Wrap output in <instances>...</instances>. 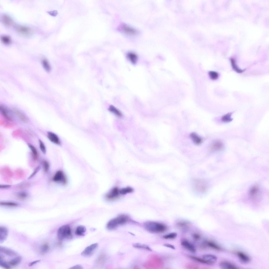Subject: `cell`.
Wrapping results in <instances>:
<instances>
[{
  "mask_svg": "<svg viewBox=\"0 0 269 269\" xmlns=\"http://www.w3.org/2000/svg\"><path fill=\"white\" fill-rule=\"evenodd\" d=\"M131 221L127 215L121 214L110 220L107 223L106 227L108 230H113L120 225L124 224Z\"/></svg>",
  "mask_w": 269,
  "mask_h": 269,
  "instance_id": "obj_1",
  "label": "cell"
},
{
  "mask_svg": "<svg viewBox=\"0 0 269 269\" xmlns=\"http://www.w3.org/2000/svg\"><path fill=\"white\" fill-rule=\"evenodd\" d=\"M145 229L147 231L152 233H161L165 231L167 227L164 224L154 221H149L144 224Z\"/></svg>",
  "mask_w": 269,
  "mask_h": 269,
  "instance_id": "obj_2",
  "label": "cell"
},
{
  "mask_svg": "<svg viewBox=\"0 0 269 269\" xmlns=\"http://www.w3.org/2000/svg\"><path fill=\"white\" fill-rule=\"evenodd\" d=\"M163 262L157 256L151 255L144 263L143 266L146 269L159 268L162 267Z\"/></svg>",
  "mask_w": 269,
  "mask_h": 269,
  "instance_id": "obj_3",
  "label": "cell"
},
{
  "mask_svg": "<svg viewBox=\"0 0 269 269\" xmlns=\"http://www.w3.org/2000/svg\"><path fill=\"white\" fill-rule=\"evenodd\" d=\"M57 236L60 240L71 239L73 235L70 226L66 225L60 227L57 231Z\"/></svg>",
  "mask_w": 269,
  "mask_h": 269,
  "instance_id": "obj_4",
  "label": "cell"
},
{
  "mask_svg": "<svg viewBox=\"0 0 269 269\" xmlns=\"http://www.w3.org/2000/svg\"><path fill=\"white\" fill-rule=\"evenodd\" d=\"M193 186L194 190L197 192L203 193L205 192L208 188V184L204 180L195 179L193 181Z\"/></svg>",
  "mask_w": 269,
  "mask_h": 269,
  "instance_id": "obj_5",
  "label": "cell"
},
{
  "mask_svg": "<svg viewBox=\"0 0 269 269\" xmlns=\"http://www.w3.org/2000/svg\"><path fill=\"white\" fill-rule=\"evenodd\" d=\"M118 29L122 33L129 36H135L138 33L136 29L125 24H121L118 27Z\"/></svg>",
  "mask_w": 269,
  "mask_h": 269,
  "instance_id": "obj_6",
  "label": "cell"
},
{
  "mask_svg": "<svg viewBox=\"0 0 269 269\" xmlns=\"http://www.w3.org/2000/svg\"><path fill=\"white\" fill-rule=\"evenodd\" d=\"M121 195L120 189L117 187H115L106 194L105 198L108 201H114L118 199Z\"/></svg>",
  "mask_w": 269,
  "mask_h": 269,
  "instance_id": "obj_7",
  "label": "cell"
},
{
  "mask_svg": "<svg viewBox=\"0 0 269 269\" xmlns=\"http://www.w3.org/2000/svg\"><path fill=\"white\" fill-rule=\"evenodd\" d=\"M98 246V244L95 243L87 246L82 252L81 255L85 257L91 256L97 249Z\"/></svg>",
  "mask_w": 269,
  "mask_h": 269,
  "instance_id": "obj_8",
  "label": "cell"
},
{
  "mask_svg": "<svg viewBox=\"0 0 269 269\" xmlns=\"http://www.w3.org/2000/svg\"><path fill=\"white\" fill-rule=\"evenodd\" d=\"M53 180L55 182L59 183L63 185L67 183V179L66 175L61 170L57 171L54 175Z\"/></svg>",
  "mask_w": 269,
  "mask_h": 269,
  "instance_id": "obj_9",
  "label": "cell"
},
{
  "mask_svg": "<svg viewBox=\"0 0 269 269\" xmlns=\"http://www.w3.org/2000/svg\"><path fill=\"white\" fill-rule=\"evenodd\" d=\"M181 242V245L186 249L192 253L196 252V249L194 246L187 239H182Z\"/></svg>",
  "mask_w": 269,
  "mask_h": 269,
  "instance_id": "obj_10",
  "label": "cell"
},
{
  "mask_svg": "<svg viewBox=\"0 0 269 269\" xmlns=\"http://www.w3.org/2000/svg\"><path fill=\"white\" fill-rule=\"evenodd\" d=\"M47 137L48 139L53 143L58 145L61 144V141L58 136L55 133L51 132L47 133Z\"/></svg>",
  "mask_w": 269,
  "mask_h": 269,
  "instance_id": "obj_11",
  "label": "cell"
},
{
  "mask_svg": "<svg viewBox=\"0 0 269 269\" xmlns=\"http://www.w3.org/2000/svg\"><path fill=\"white\" fill-rule=\"evenodd\" d=\"M224 145L223 143L219 141L214 142L210 145V149L212 151H218L223 149Z\"/></svg>",
  "mask_w": 269,
  "mask_h": 269,
  "instance_id": "obj_12",
  "label": "cell"
},
{
  "mask_svg": "<svg viewBox=\"0 0 269 269\" xmlns=\"http://www.w3.org/2000/svg\"><path fill=\"white\" fill-rule=\"evenodd\" d=\"M15 28L18 32L24 35H28L30 34L31 32L30 28L26 26L17 25L15 26Z\"/></svg>",
  "mask_w": 269,
  "mask_h": 269,
  "instance_id": "obj_13",
  "label": "cell"
},
{
  "mask_svg": "<svg viewBox=\"0 0 269 269\" xmlns=\"http://www.w3.org/2000/svg\"><path fill=\"white\" fill-rule=\"evenodd\" d=\"M8 234V230L4 226L0 227V242L3 243L7 239Z\"/></svg>",
  "mask_w": 269,
  "mask_h": 269,
  "instance_id": "obj_14",
  "label": "cell"
},
{
  "mask_svg": "<svg viewBox=\"0 0 269 269\" xmlns=\"http://www.w3.org/2000/svg\"><path fill=\"white\" fill-rule=\"evenodd\" d=\"M0 252L4 254L7 256L11 257H15L18 255L14 251L9 248L1 247H0Z\"/></svg>",
  "mask_w": 269,
  "mask_h": 269,
  "instance_id": "obj_15",
  "label": "cell"
},
{
  "mask_svg": "<svg viewBox=\"0 0 269 269\" xmlns=\"http://www.w3.org/2000/svg\"><path fill=\"white\" fill-rule=\"evenodd\" d=\"M220 267L224 269H236L238 267L235 264L229 262L223 261L221 262L219 264Z\"/></svg>",
  "mask_w": 269,
  "mask_h": 269,
  "instance_id": "obj_16",
  "label": "cell"
},
{
  "mask_svg": "<svg viewBox=\"0 0 269 269\" xmlns=\"http://www.w3.org/2000/svg\"><path fill=\"white\" fill-rule=\"evenodd\" d=\"M12 110L22 121L24 122L28 121V119L27 117L20 111L15 108H13Z\"/></svg>",
  "mask_w": 269,
  "mask_h": 269,
  "instance_id": "obj_17",
  "label": "cell"
},
{
  "mask_svg": "<svg viewBox=\"0 0 269 269\" xmlns=\"http://www.w3.org/2000/svg\"><path fill=\"white\" fill-rule=\"evenodd\" d=\"M237 255L242 262L244 263L249 262L250 261L249 256L245 253L242 251H238L237 253Z\"/></svg>",
  "mask_w": 269,
  "mask_h": 269,
  "instance_id": "obj_18",
  "label": "cell"
},
{
  "mask_svg": "<svg viewBox=\"0 0 269 269\" xmlns=\"http://www.w3.org/2000/svg\"><path fill=\"white\" fill-rule=\"evenodd\" d=\"M1 20L3 24L8 27H10L13 23L12 19L9 16L6 14H4L2 16Z\"/></svg>",
  "mask_w": 269,
  "mask_h": 269,
  "instance_id": "obj_19",
  "label": "cell"
},
{
  "mask_svg": "<svg viewBox=\"0 0 269 269\" xmlns=\"http://www.w3.org/2000/svg\"><path fill=\"white\" fill-rule=\"evenodd\" d=\"M22 260V257L18 255L14 257L9 261L7 262L11 268L18 265L21 262Z\"/></svg>",
  "mask_w": 269,
  "mask_h": 269,
  "instance_id": "obj_20",
  "label": "cell"
},
{
  "mask_svg": "<svg viewBox=\"0 0 269 269\" xmlns=\"http://www.w3.org/2000/svg\"><path fill=\"white\" fill-rule=\"evenodd\" d=\"M204 244L205 246H207L209 248L216 250L219 251L221 248L217 244L211 241H205L204 242Z\"/></svg>",
  "mask_w": 269,
  "mask_h": 269,
  "instance_id": "obj_21",
  "label": "cell"
},
{
  "mask_svg": "<svg viewBox=\"0 0 269 269\" xmlns=\"http://www.w3.org/2000/svg\"><path fill=\"white\" fill-rule=\"evenodd\" d=\"M190 136L192 141L195 144L198 145L202 143V138L196 133H192L190 134Z\"/></svg>",
  "mask_w": 269,
  "mask_h": 269,
  "instance_id": "obj_22",
  "label": "cell"
},
{
  "mask_svg": "<svg viewBox=\"0 0 269 269\" xmlns=\"http://www.w3.org/2000/svg\"><path fill=\"white\" fill-rule=\"evenodd\" d=\"M202 258L209 262L211 265L215 263L217 260V258L216 256L210 254L204 255L203 256Z\"/></svg>",
  "mask_w": 269,
  "mask_h": 269,
  "instance_id": "obj_23",
  "label": "cell"
},
{
  "mask_svg": "<svg viewBox=\"0 0 269 269\" xmlns=\"http://www.w3.org/2000/svg\"><path fill=\"white\" fill-rule=\"evenodd\" d=\"M86 229L85 227L82 225L77 226L75 230V234L77 236H83L85 235L86 232Z\"/></svg>",
  "mask_w": 269,
  "mask_h": 269,
  "instance_id": "obj_24",
  "label": "cell"
},
{
  "mask_svg": "<svg viewBox=\"0 0 269 269\" xmlns=\"http://www.w3.org/2000/svg\"><path fill=\"white\" fill-rule=\"evenodd\" d=\"M0 111L2 115L6 119L9 121L12 120V117L10 115L8 110L5 107L3 106H0Z\"/></svg>",
  "mask_w": 269,
  "mask_h": 269,
  "instance_id": "obj_25",
  "label": "cell"
},
{
  "mask_svg": "<svg viewBox=\"0 0 269 269\" xmlns=\"http://www.w3.org/2000/svg\"><path fill=\"white\" fill-rule=\"evenodd\" d=\"M127 57L129 60L133 64H135L138 60V56L135 53L130 52L127 53Z\"/></svg>",
  "mask_w": 269,
  "mask_h": 269,
  "instance_id": "obj_26",
  "label": "cell"
},
{
  "mask_svg": "<svg viewBox=\"0 0 269 269\" xmlns=\"http://www.w3.org/2000/svg\"><path fill=\"white\" fill-rule=\"evenodd\" d=\"M108 110L110 112L118 117H121L122 116L121 112L113 105H110L109 107Z\"/></svg>",
  "mask_w": 269,
  "mask_h": 269,
  "instance_id": "obj_27",
  "label": "cell"
},
{
  "mask_svg": "<svg viewBox=\"0 0 269 269\" xmlns=\"http://www.w3.org/2000/svg\"><path fill=\"white\" fill-rule=\"evenodd\" d=\"M28 145L32 153L34 159L35 160H37L38 157V153L37 150L32 145L29 143L28 144Z\"/></svg>",
  "mask_w": 269,
  "mask_h": 269,
  "instance_id": "obj_28",
  "label": "cell"
},
{
  "mask_svg": "<svg viewBox=\"0 0 269 269\" xmlns=\"http://www.w3.org/2000/svg\"><path fill=\"white\" fill-rule=\"evenodd\" d=\"M42 63L44 70L48 72H50L51 70V67L48 61L46 59H43L42 60Z\"/></svg>",
  "mask_w": 269,
  "mask_h": 269,
  "instance_id": "obj_29",
  "label": "cell"
},
{
  "mask_svg": "<svg viewBox=\"0 0 269 269\" xmlns=\"http://www.w3.org/2000/svg\"><path fill=\"white\" fill-rule=\"evenodd\" d=\"M189 257L193 260L201 263L208 265H211V263L209 262L203 258H201L196 256L191 255L189 256Z\"/></svg>",
  "mask_w": 269,
  "mask_h": 269,
  "instance_id": "obj_30",
  "label": "cell"
},
{
  "mask_svg": "<svg viewBox=\"0 0 269 269\" xmlns=\"http://www.w3.org/2000/svg\"><path fill=\"white\" fill-rule=\"evenodd\" d=\"M190 224V222L185 220H180L176 223V225L182 228L187 227Z\"/></svg>",
  "mask_w": 269,
  "mask_h": 269,
  "instance_id": "obj_31",
  "label": "cell"
},
{
  "mask_svg": "<svg viewBox=\"0 0 269 269\" xmlns=\"http://www.w3.org/2000/svg\"><path fill=\"white\" fill-rule=\"evenodd\" d=\"M133 246V247L136 248L143 249L150 251H152L151 249L149 247L145 244L136 243L134 244Z\"/></svg>",
  "mask_w": 269,
  "mask_h": 269,
  "instance_id": "obj_32",
  "label": "cell"
},
{
  "mask_svg": "<svg viewBox=\"0 0 269 269\" xmlns=\"http://www.w3.org/2000/svg\"><path fill=\"white\" fill-rule=\"evenodd\" d=\"M230 60L232 68L236 72L241 73L245 70H242L239 68L236 65L235 61L233 59H231Z\"/></svg>",
  "mask_w": 269,
  "mask_h": 269,
  "instance_id": "obj_33",
  "label": "cell"
},
{
  "mask_svg": "<svg viewBox=\"0 0 269 269\" xmlns=\"http://www.w3.org/2000/svg\"><path fill=\"white\" fill-rule=\"evenodd\" d=\"M232 114V113H229L223 116L221 118L222 121L225 123L231 122L233 119L231 117Z\"/></svg>",
  "mask_w": 269,
  "mask_h": 269,
  "instance_id": "obj_34",
  "label": "cell"
},
{
  "mask_svg": "<svg viewBox=\"0 0 269 269\" xmlns=\"http://www.w3.org/2000/svg\"><path fill=\"white\" fill-rule=\"evenodd\" d=\"M133 189L131 187H128L120 189V192L121 195L131 193L133 192Z\"/></svg>",
  "mask_w": 269,
  "mask_h": 269,
  "instance_id": "obj_35",
  "label": "cell"
},
{
  "mask_svg": "<svg viewBox=\"0 0 269 269\" xmlns=\"http://www.w3.org/2000/svg\"><path fill=\"white\" fill-rule=\"evenodd\" d=\"M1 40L3 44L6 45H10L11 42L10 38L6 35L2 36L1 37Z\"/></svg>",
  "mask_w": 269,
  "mask_h": 269,
  "instance_id": "obj_36",
  "label": "cell"
},
{
  "mask_svg": "<svg viewBox=\"0 0 269 269\" xmlns=\"http://www.w3.org/2000/svg\"><path fill=\"white\" fill-rule=\"evenodd\" d=\"M209 75L210 78L213 80L217 79L219 77V74L216 72L211 71L209 72Z\"/></svg>",
  "mask_w": 269,
  "mask_h": 269,
  "instance_id": "obj_37",
  "label": "cell"
},
{
  "mask_svg": "<svg viewBox=\"0 0 269 269\" xmlns=\"http://www.w3.org/2000/svg\"><path fill=\"white\" fill-rule=\"evenodd\" d=\"M177 235L176 233L173 232L164 235L163 238L166 239H173L175 238Z\"/></svg>",
  "mask_w": 269,
  "mask_h": 269,
  "instance_id": "obj_38",
  "label": "cell"
},
{
  "mask_svg": "<svg viewBox=\"0 0 269 269\" xmlns=\"http://www.w3.org/2000/svg\"><path fill=\"white\" fill-rule=\"evenodd\" d=\"M0 205L2 206H17V203L12 202H2L0 203Z\"/></svg>",
  "mask_w": 269,
  "mask_h": 269,
  "instance_id": "obj_39",
  "label": "cell"
},
{
  "mask_svg": "<svg viewBox=\"0 0 269 269\" xmlns=\"http://www.w3.org/2000/svg\"><path fill=\"white\" fill-rule=\"evenodd\" d=\"M49 249V246L47 244L43 245L41 247L40 252L42 254H45L47 252Z\"/></svg>",
  "mask_w": 269,
  "mask_h": 269,
  "instance_id": "obj_40",
  "label": "cell"
},
{
  "mask_svg": "<svg viewBox=\"0 0 269 269\" xmlns=\"http://www.w3.org/2000/svg\"><path fill=\"white\" fill-rule=\"evenodd\" d=\"M39 142L41 150L44 154H45L46 152V149L44 144L40 139L39 140Z\"/></svg>",
  "mask_w": 269,
  "mask_h": 269,
  "instance_id": "obj_41",
  "label": "cell"
},
{
  "mask_svg": "<svg viewBox=\"0 0 269 269\" xmlns=\"http://www.w3.org/2000/svg\"><path fill=\"white\" fill-rule=\"evenodd\" d=\"M17 196L19 198L23 199L27 197L28 194L25 192H22L18 193Z\"/></svg>",
  "mask_w": 269,
  "mask_h": 269,
  "instance_id": "obj_42",
  "label": "cell"
},
{
  "mask_svg": "<svg viewBox=\"0 0 269 269\" xmlns=\"http://www.w3.org/2000/svg\"><path fill=\"white\" fill-rule=\"evenodd\" d=\"M43 167L44 171L47 172L49 168V164L48 162L46 161H44L43 162Z\"/></svg>",
  "mask_w": 269,
  "mask_h": 269,
  "instance_id": "obj_43",
  "label": "cell"
},
{
  "mask_svg": "<svg viewBox=\"0 0 269 269\" xmlns=\"http://www.w3.org/2000/svg\"><path fill=\"white\" fill-rule=\"evenodd\" d=\"M186 267H187L188 268L198 269L199 268L197 266L192 264H188L186 265Z\"/></svg>",
  "mask_w": 269,
  "mask_h": 269,
  "instance_id": "obj_44",
  "label": "cell"
},
{
  "mask_svg": "<svg viewBox=\"0 0 269 269\" xmlns=\"http://www.w3.org/2000/svg\"><path fill=\"white\" fill-rule=\"evenodd\" d=\"M193 237L194 239L198 240L200 239L201 237L200 235L198 233H195L193 234Z\"/></svg>",
  "mask_w": 269,
  "mask_h": 269,
  "instance_id": "obj_45",
  "label": "cell"
},
{
  "mask_svg": "<svg viewBox=\"0 0 269 269\" xmlns=\"http://www.w3.org/2000/svg\"><path fill=\"white\" fill-rule=\"evenodd\" d=\"M82 266L78 264L70 268L71 269H82Z\"/></svg>",
  "mask_w": 269,
  "mask_h": 269,
  "instance_id": "obj_46",
  "label": "cell"
},
{
  "mask_svg": "<svg viewBox=\"0 0 269 269\" xmlns=\"http://www.w3.org/2000/svg\"><path fill=\"white\" fill-rule=\"evenodd\" d=\"M164 246L166 247L169 248L173 249H175V248L174 246L168 244H165L163 245Z\"/></svg>",
  "mask_w": 269,
  "mask_h": 269,
  "instance_id": "obj_47",
  "label": "cell"
},
{
  "mask_svg": "<svg viewBox=\"0 0 269 269\" xmlns=\"http://www.w3.org/2000/svg\"><path fill=\"white\" fill-rule=\"evenodd\" d=\"M40 261V260H37L33 261L29 263V266H32L33 265L39 262Z\"/></svg>",
  "mask_w": 269,
  "mask_h": 269,
  "instance_id": "obj_48",
  "label": "cell"
},
{
  "mask_svg": "<svg viewBox=\"0 0 269 269\" xmlns=\"http://www.w3.org/2000/svg\"><path fill=\"white\" fill-rule=\"evenodd\" d=\"M39 167H38L35 170V171L34 172L30 175V177H29V178H31V177H32L33 175H35V173H36L37 172V171H38V170L39 169Z\"/></svg>",
  "mask_w": 269,
  "mask_h": 269,
  "instance_id": "obj_49",
  "label": "cell"
},
{
  "mask_svg": "<svg viewBox=\"0 0 269 269\" xmlns=\"http://www.w3.org/2000/svg\"><path fill=\"white\" fill-rule=\"evenodd\" d=\"M51 14L53 16H55L58 14V12L56 11H54L50 12Z\"/></svg>",
  "mask_w": 269,
  "mask_h": 269,
  "instance_id": "obj_50",
  "label": "cell"
},
{
  "mask_svg": "<svg viewBox=\"0 0 269 269\" xmlns=\"http://www.w3.org/2000/svg\"><path fill=\"white\" fill-rule=\"evenodd\" d=\"M10 187V185H2V186L1 185L0 186V188H9Z\"/></svg>",
  "mask_w": 269,
  "mask_h": 269,
  "instance_id": "obj_51",
  "label": "cell"
}]
</instances>
